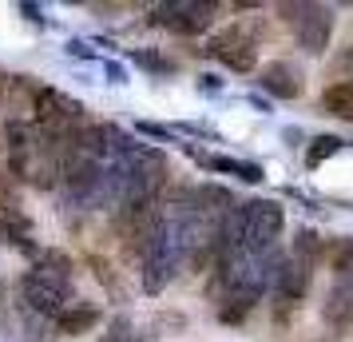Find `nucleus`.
I'll list each match as a JSON object with an SVG mask.
<instances>
[{"instance_id":"1","label":"nucleus","mask_w":353,"mask_h":342,"mask_svg":"<svg viewBox=\"0 0 353 342\" xmlns=\"http://www.w3.org/2000/svg\"><path fill=\"white\" fill-rule=\"evenodd\" d=\"M282 227H286V211H282V203H274V199H250V203H239L234 211L226 215V223L219 227L223 255L226 251H242V255L274 251Z\"/></svg>"},{"instance_id":"2","label":"nucleus","mask_w":353,"mask_h":342,"mask_svg":"<svg viewBox=\"0 0 353 342\" xmlns=\"http://www.w3.org/2000/svg\"><path fill=\"white\" fill-rule=\"evenodd\" d=\"M20 294L28 310L44 314V319H56L60 310H68L72 303V275H68V263L60 255H48L44 263H36L28 275L20 278Z\"/></svg>"},{"instance_id":"3","label":"nucleus","mask_w":353,"mask_h":342,"mask_svg":"<svg viewBox=\"0 0 353 342\" xmlns=\"http://www.w3.org/2000/svg\"><path fill=\"white\" fill-rule=\"evenodd\" d=\"M278 12L286 24H294L298 44L310 56H325L330 40H334V8L330 4H314V0H298V4H278Z\"/></svg>"},{"instance_id":"4","label":"nucleus","mask_w":353,"mask_h":342,"mask_svg":"<svg viewBox=\"0 0 353 342\" xmlns=\"http://www.w3.org/2000/svg\"><path fill=\"white\" fill-rule=\"evenodd\" d=\"M214 12H219V4H210V0H203V4L199 0H171L151 12V24H163L179 36H199L214 24Z\"/></svg>"},{"instance_id":"5","label":"nucleus","mask_w":353,"mask_h":342,"mask_svg":"<svg viewBox=\"0 0 353 342\" xmlns=\"http://www.w3.org/2000/svg\"><path fill=\"white\" fill-rule=\"evenodd\" d=\"M203 52H207L210 60H219L223 68H230V72H250V68L258 64L254 36H246L242 28H223V32H214Z\"/></svg>"},{"instance_id":"6","label":"nucleus","mask_w":353,"mask_h":342,"mask_svg":"<svg viewBox=\"0 0 353 342\" xmlns=\"http://www.w3.org/2000/svg\"><path fill=\"white\" fill-rule=\"evenodd\" d=\"M258 88L274 99H298L305 92V76L294 60H270L258 72Z\"/></svg>"},{"instance_id":"7","label":"nucleus","mask_w":353,"mask_h":342,"mask_svg":"<svg viewBox=\"0 0 353 342\" xmlns=\"http://www.w3.org/2000/svg\"><path fill=\"white\" fill-rule=\"evenodd\" d=\"M80 115H83L80 99L64 96V92H56V88H44V92L36 96V120H40L44 128H52L56 135H60L64 128H72Z\"/></svg>"},{"instance_id":"8","label":"nucleus","mask_w":353,"mask_h":342,"mask_svg":"<svg viewBox=\"0 0 353 342\" xmlns=\"http://www.w3.org/2000/svg\"><path fill=\"white\" fill-rule=\"evenodd\" d=\"M321 314L334 330H350L353 326V278L350 275H337V283L330 287L325 303H321Z\"/></svg>"},{"instance_id":"9","label":"nucleus","mask_w":353,"mask_h":342,"mask_svg":"<svg viewBox=\"0 0 353 342\" xmlns=\"http://www.w3.org/2000/svg\"><path fill=\"white\" fill-rule=\"evenodd\" d=\"M310 271H314V267H305V263H298V259H282V271L274 278L278 303H298V298L310 291Z\"/></svg>"},{"instance_id":"10","label":"nucleus","mask_w":353,"mask_h":342,"mask_svg":"<svg viewBox=\"0 0 353 342\" xmlns=\"http://www.w3.org/2000/svg\"><path fill=\"white\" fill-rule=\"evenodd\" d=\"M187 151H191L203 167H210V171H226V175H239L242 183H262V180H266L262 163H254V160H234V155H203V151H194V147H187Z\"/></svg>"},{"instance_id":"11","label":"nucleus","mask_w":353,"mask_h":342,"mask_svg":"<svg viewBox=\"0 0 353 342\" xmlns=\"http://www.w3.org/2000/svg\"><path fill=\"white\" fill-rule=\"evenodd\" d=\"M321 112H330V115H337V120H350L353 124V76L330 84V88L321 92Z\"/></svg>"},{"instance_id":"12","label":"nucleus","mask_w":353,"mask_h":342,"mask_svg":"<svg viewBox=\"0 0 353 342\" xmlns=\"http://www.w3.org/2000/svg\"><path fill=\"white\" fill-rule=\"evenodd\" d=\"M99 314L96 307H68V310H60L56 314V330L60 334H88L92 326H99Z\"/></svg>"},{"instance_id":"13","label":"nucleus","mask_w":353,"mask_h":342,"mask_svg":"<svg viewBox=\"0 0 353 342\" xmlns=\"http://www.w3.org/2000/svg\"><path fill=\"white\" fill-rule=\"evenodd\" d=\"M341 147H345L341 135H330V131H325V135H314L310 147H305V167H321L325 160H334Z\"/></svg>"},{"instance_id":"14","label":"nucleus","mask_w":353,"mask_h":342,"mask_svg":"<svg viewBox=\"0 0 353 342\" xmlns=\"http://www.w3.org/2000/svg\"><path fill=\"white\" fill-rule=\"evenodd\" d=\"M321 255H325V243H321L318 231L305 227V231H298V235H294V259H298V263L314 267V263H318Z\"/></svg>"},{"instance_id":"15","label":"nucleus","mask_w":353,"mask_h":342,"mask_svg":"<svg viewBox=\"0 0 353 342\" xmlns=\"http://www.w3.org/2000/svg\"><path fill=\"white\" fill-rule=\"evenodd\" d=\"M131 60H135L139 68H147V72H159V76H163V72H171V68H175L171 60H163L159 52H151V48H131Z\"/></svg>"},{"instance_id":"16","label":"nucleus","mask_w":353,"mask_h":342,"mask_svg":"<svg viewBox=\"0 0 353 342\" xmlns=\"http://www.w3.org/2000/svg\"><path fill=\"white\" fill-rule=\"evenodd\" d=\"M246 310H250V303H242V298H230V294H226L223 307H219V323H242Z\"/></svg>"},{"instance_id":"17","label":"nucleus","mask_w":353,"mask_h":342,"mask_svg":"<svg viewBox=\"0 0 353 342\" xmlns=\"http://www.w3.org/2000/svg\"><path fill=\"white\" fill-rule=\"evenodd\" d=\"M135 131H139V135H151V140H163V144H179L175 128H163V124H147V120H139Z\"/></svg>"},{"instance_id":"18","label":"nucleus","mask_w":353,"mask_h":342,"mask_svg":"<svg viewBox=\"0 0 353 342\" xmlns=\"http://www.w3.org/2000/svg\"><path fill=\"white\" fill-rule=\"evenodd\" d=\"M68 56H76V60H92L96 52H92L88 40H68Z\"/></svg>"},{"instance_id":"19","label":"nucleus","mask_w":353,"mask_h":342,"mask_svg":"<svg viewBox=\"0 0 353 342\" xmlns=\"http://www.w3.org/2000/svg\"><path fill=\"white\" fill-rule=\"evenodd\" d=\"M103 72H108L112 84H128V72H123V64H115V60H103Z\"/></svg>"},{"instance_id":"20","label":"nucleus","mask_w":353,"mask_h":342,"mask_svg":"<svg viewBox=\"0 0 353 342\" xmlns=\"http://www.w3.org/2000/svg\"><path fill=\"white\" fill-rule=\"evenodd\" d=\"M20 12L28 20H44V8H36V4H20Z\"/></svg>"},{"instance_id":"21","label":"nucleus","mask_w":353,"mask_h":342,"mask_svg":"<svg viewBox=\"0 0 353 342\" xmlns=\"http://www.w3.org/2000/svg\"><path fill=\"white\" fill-rule=\"evenodd\" d=\"M199 84H203L207 92H219V76H199Z\"/></svg>"},{"instance_id":"22","label":"nucleus","mask_w":353,"mask_h":342,"mask_svg":"<svg viewBox=\"0 0 353 342\" xmlns=\"http://www.w3.org/2000/svg\"><path fill=\"white\" fill-rule=\"evenodd\" d=\"M0 96H4V80H0Z\"/></svg>"}]
</instances>
